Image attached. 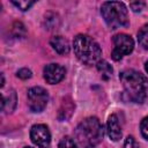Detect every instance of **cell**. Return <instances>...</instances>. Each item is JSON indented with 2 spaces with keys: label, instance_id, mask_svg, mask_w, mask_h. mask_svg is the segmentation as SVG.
<instances>
[{
  "label": "cell",
  "instance_id": "cell-15",
  "mask_svg": "<svg viewBox=\"0 0 148 148\" xmlns=\"http://www.w3.org/2000/svg\"><path fill=\"white\" fill-rule=\"evenodd\" d=\"M44 24H45L46 29H49V30L54 29L56 27L59 25V17H58V15H56L54 13H47L45 15V18H44Z\"/></svg>",
  "mask_w": 148,
  "mask_h": 148
},
{
  "label": "cell",
  "instance_id": "cell-18",
  "mask_svg": "<svg viewBox=\"0 0 148 148\" xmlns=\"http://www.w3.org/2000/svg\"><path fill=\"white\" fill-rule=\"evenodd\" d=\"M13 32H14V36L15 37H22L25 35V29H24V25L21 23V22H15L14 25H13Z\"/></svg>",
  "mask_w": 148,
  "mask_h": 148
},
{
  "label": "cell",
  "instance_id": "cell-13",
  "mask_svg": "<svg viewBox=\"0 0 148 148\" xmlns=\"http://www.w3.org/2000/svg\"><path fill=\"white\" fill-rule=\"evenodd\" d=\"M96 66H97V69H98V72L101 73V75H102V77L104 80H109L111 77V75H112V67H111V65L109 62H106L104 60H101Z\"/></svg>",
  "mask_w": 148,
  "mask_h": 148
},
{
  "label": "cell",
  "instance_id": "cell-9",
  "mask_svg": "<svg viewBox=\"0 0 148 148\" xmlns=\"http://www.w3.org/2000/svg\"><path fill=\"white\" fill-rule=\"evenodd\" d=\"M106 131L108 135L112 141H118L121 138V128L119 125L118 117L116 114H111L108 119V125H106Z\"/></svg>",
  "mask_w": 148,
  "mask_h": 148
},
{
  "label": "cell",
  "instance_id": "cell-22",
  "mask_svg": "<svg viewBox=\"0 0 148 148\" xmlns=\"http://www.w3.org/2000/svg\"><path fill=\"white\" fill-rule=\"evenodd\" d=\"M145 6H146V3L142 2V1H136V2H131V3H130L131 9H132L133 12H135V13L141 12V10L145 8Z\"/></svg>",
  "mask_w": 148,
  "mask_h": 148
},
{
  "label": "cell",
  "instance_id": "cell-24",
  "mask_svg": "<svg viewBox=\"0 0 148 148\" xmlns=\"http://www.w3.org/2000/svg\"><path fill=\"white\" fill-rule=\"evenodd\" d=\"M145 68H146V71H147V73H148V61H146V64H145Z\"/></svg>",
  "mask_w": 148,
  "mask_h": 148
},
{
  "label": "cell",
  "instance_id": "cell-25",
  "mask_svg": "<svg viewBox=\"0 0 148 148\" xmlns=\"http://www.w3.org/2000/svg\"><path fill=\"white\" fill-rule=\"evenodd\" d=\"M24 148H32V147H24Z\"/></svg>",
  "mask_w": 148,
  "mask_h": 148
},
{
  "label": "cell",
  "instance_id": "cell-20",
  "mask_svg": "<svg viewBox=\"0 0 148 148\" xmlns=\"http://www.w3.org/2000/svg\"><path fill=\"white\" fill-rule=\"evenodd\" d=\"M17 77L22 79V80H27V79H30L31 77V71L28 69V68H21L17 73H16Z\"/></svg>",
  "mask_w": 148,
  "mask_h": 148
},
{
  "label": "cell",
  "instance_id": "cell-5",
  "mask_svg": "<svg viewBox=\"0 0 148 148\" xmlns=\"http://www.w3.org/2000/svg\"><path fill=\"white\" fill-rule=\"evenodd\" d=\"M28 105L32 112H42L49 101L47 91L42 87H32L28 90Z\"/></svg>",
  "mask_w": 148,
  "mask_h": 148
},
{
  "label": "cell",
  "instance_id": "cell-23",
  "mask_svg": "<svg viewBox=\"0 0 148 148\" xmlns=\"http://www.w3.org/2000/svg\"><path fill=\"white\" fill-rule=\"evenodd\" d=\"M5 84V79H3V74H1V87H3Z\"/></svg>",
  "mask_w": 148,
  "mask_h": 148
},
{
  "label": "cell",
  "instance_id": "cell-7",
  "mask_svg": "<svg viewBox=\"0 0 148 148\" xmlns=\"http://www.w3.org/2000/svg\"><path fill=\"white\" fill-rule=\"evenodd\" d=\"M30 138L38 148H50L51 134L46 125H34L30 130Z\"/></svg>",
  "mask_w": 148,
  "mask_h": 148
},
{
  "label": "cell",
  "instance_id": "cell-1",
  "mask_svg": "<svg viewBox=\"0 0 148 148\" xmlns=\"http://www.w3.org/2000/svg\"><path fill=\"white\" fill-rule=\"evenodd\" d=\"M119 79L128 101L134 103H143L146 101L148 97V79L143 74L134 69H126L120 73Z\"/></svg>",
  "mask_w": 148,
  "mask_h": 148
},
{
  "label": "cell",
  "instance_id": "cell-19",
  "mask_svg": "<svg viewBox=\"0 0 148 148\" xmlns=\"http://www.w3.org/2000/svg\"><path fill=\"white\" fill-rule=\"evenodd\" d=\"M140 130H141V134L145 139L148 140V116L145 117L142 120H141V124H140Z\"/></svg>",
  "mask_w": 148,
  "mask_h": 148
},
{
  "label": "cell",
  "instance_id": "cell-8",
  "mask_svg": "<svg viewBox=\"0 0 148 148\" xmlns=\"http://www.w3.org/2000/svg\"><path fill=\"white\" fill-rule=\"evenodd\" d=\"M65 77V68L58 64H49L44 67V79L50 84L59 83Z\"/></svg>",
  "mask_w": 148,
  "mask_h": 148
},
{
  "label": "cell",
  "instance_id": "cell-12",
  "mask_svg": "<svg viewBox=\"0 0 148 148\" xmlns=\"http://www.w3.org/2000/svg\"><path fill=\"white\" fill-rule=\"evenodd\" d=\"M16 94L15 91H10L7 97L2 96V110L6 112H12L14 111L16 106Z\"/></svg>",
  "mask_w": 148,
  "mask_h": 148
},
{
  "label": "cell",
  "instance_id": "cell-2",
  "mask_svg": "<svg viewBox=\"0 0 148 148\" xmlns=\"http://www.w3.org/2000/svg\"><path fill=\"white\" fill-rule=\"evenodd\" d=\"M76 58L84 65H97L101 61L102 50L97 42L88 35H77L73 42Z\"/></svg>",
  "mask_w": 148,
  "mask_h": 148
},
{
  "label": "cell",
  "instance_id": "cell-6",
  "mask_svg": "<svg viewBox=\"0 0 148 148\" xmlns=\"http://www.w3.org/2000/svg\"><path fill=\"white\" fill-rule=\"evenodd\" d=\"M113 51L111 53V57L113 60H120L124 56L130 54L133 51L134 42L131 36L126 34H119L113 37Z\"/></svg>",
  "mask_w": 148,
  "mask_h": 148
},
{
  "label": "cell",
  "instance_id": "cell-14",
  "mask_svg": "<svg viewBox=\"0 0 148 148\" xmlns=\"http://www.w3.org/2000/svg\"><path fill=\"white\" fill-rule=\"evenodd\" d=\"M138 42L143 49L148 50V24L142 25L138 31Z\"/></svg>",
  "mask_w": 148,
  "mask_h": 148
},
{
  "label": "cell",
  "instance_id": "cell-4",
  "mask_svg": "<svg viewBox=\"0 0 148 148\" xmlns=\"http://www.w3.org/2000/svg\"><path fill=\"white\" fill-rule=\"evenodd\" d=\"M102 16L111 29H118L128 25L127 8L119 1H106L102 5Z\"/></svg>",
  "mask_w": 148,
  "mask_h": 148
},
{
  "label": "cell",
  "instance_id": "cell-17",
  "mask_svg": "<svg viewBox=\"0 0 148 148\" xmlns=\"http://www.w3.org/2000/svg\"><path fill=\"white\" fill-rule=\"evenodd\" d=\"M12 3L15 5L21 10H28L35 3V1H29V0H18V1H15L14 0V1H12Z\"/></svg>",
  "mask_w": 148,
  "mask_h": 148
},
{
  "label": "cell",
  "instance_id": "cell-3",
  "mask_svg": "<svg viewBox=\"0 0 148 148\" xmlns=\"http://www.w3.org/2000/svg\"><path fill=\"white\" fill-rule=\"evenodd\" d=\"M75 135L84 148H95L103 138V127L96 117H89L76 127Z\"/></svg>",
  "mask_w": 148,
  "mask_h": 148
},
{
  "label": "cell",
  "instance_id": "cell-10",
  "mask_svg": "<svg viewBox=\"0 0 148 148\" xmlns=\"http://www.w3.org/2000/svg\"><path fill=\"white\" fill-rule=\"evenodd\" d=\"M50 44H51L52 49L59 54H67L69 52V44H68L67 39H65L61 36L52 37L50 40Z\"/></svg>",
  "mask_w": 148,
  "mask_h": 148
},
{
  "label": "cell",
  "instance_id": "cell-11",
  "mask_svg": "<svg viewBox=\"0 0 148 148\" xmlns=\"http://www.w3.org/2000/svg\"><path fill=\"white\" fill-rule=\"evenodd\" d=\"M74 108H75V105L72 102V99H69V98L64 99V102L61 103V106L59 108V111H58V119L59 120H67L72 116Z\"/></svg>",
  "mask_w": 148,
  "mask_h": 148
},
{
  "label": "cell",
  "instance_id": "cell-21",
  "mask_svg": "<svg viewBox=\"0 0 148 148\" xmlns=\"http://www.w3.org/2000/svg\"><path fill=\"white\" fill-rule=\"evenodd\" d=\"M124 148H139V145L133 136H127L124 143Z\"/></svg>",
  "mask_w": 148,
  "mask_h": 148
},
{
  "label": "cell",
  "instance_id": "cell-16",
  "mask_svg": "<svg viewBox=\"0 0 148 148\" xmlns=\"http://www.w3.org/2000/svg\"><path fill=\"white\" fill-rule=\"evenodd\" d=\"M59 148H77V146L71 136H64L59 142Z\"/></svg>",
  "mask_w": 148,
  "mask_h": 148
}]
</instances>
